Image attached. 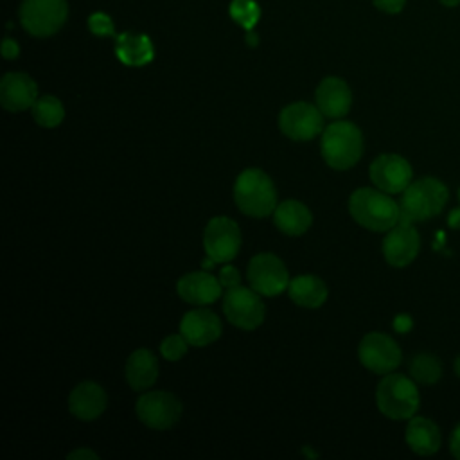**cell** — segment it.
I'll return each mask as SVG.
<instances>
[{"label":"cell","mask_w":460,"mask_h":460,"mask_svg":"<svg viewBox=\"0 0 460 460\" xmlns=\"http://www.w3.org/2000/svg\"><path fill=\"white\" fill-rule=\"evenodd\" d=\"M221 320L208 309H194L183 314L180 332L192 347H207L221 336Z\"/></svg>","instance_id":"15"},{"label":"cell","mask_w":460,"mask_h":460,"mask_svg":"<svg viewBox=\"0 0 460 460\" xmlns=\"http://www.w3.org/2000/svg\"><path fill=\"white\" fill-rule=\"evenodd\" d=\"M115 54L128 66H142L153 59L155 49L146 34L122 32L115 40Z\"/></svg>","instance_id":"23"},{"label":"cell","mask_w":460,"mask_h":460,"mask_svg":"<svg viewBox=\"0 0 460 460\" xmlns=\"http://www.w3.org/2000/svg\"><path fill=\"white\" fill-rule=\"evenodd\" d=\"M447 223H449V226H453V228H460V208L451 210Z\"/></svg>","instance_id":"36"},{"label":"cell","mask_w":460,"mask_h":460,"mask_svg":"<svg viewBox=\"0 0 460 460\" xmlns=\"http://www.w3.org/2000/svg\"><path fill=\"white\" fill-rule=\"evenodd\" d=\"M203 248L214 262H230L241 248L239 225L226 216L212 217L203 232Z\"/></svg>","instance_id":"8"},{"label":"cell","mask_w":460,"mask_h":460,"mask_svg":"<svg viewBox=\"0 0 460 460\" xmlns=\"http://www.w3.org/2000/svg\"><path fill=\"white\" fill-rule=\"evenodd\" d=\"M66 0H23L20 5V22L27 32L47 38L58 32L66 22Z\"/></svg>","instance_id":"6"},{"label":"cell","mask_w":460,"mask_h":460,"mask_svg":"<svg viewBox=\"0 0 460 460\" xmlns=\"http://www.w3.org/2000/svg\"><path fill=\"white\" fill-rule=\"evenodd\" d=\"M246 41H248V45H252V47H253V45H257V43H259V38H257L252 31H248V34H246Z\"/></svg>","instance_id":"38"},{"label":"cell","mask_w":460,"mask_h":460,"mask_svg":"<svg viewBox=\"0 0 460 460\" xmlns=\"http://www.w3.org/2000/svg\"><path fill=\"white\" fill-rule=\"evenodd\" d=\"M449 198L447 187L437 178H420L411 181L401 196V221L415 223L429 219L446 207Z\"/></svg>","instance_id":"4"},{"label":"cell","mask_w":460,"mask_h":460,"mask_svg":"<svg viewBox=\"0 0 460 460\" xmlns=\"http://www.w3.org/2000/svg\"><path fill=\"white\" fill-rule=\"evenodd\" d=\"M158 370L160 368H158L156 356L147 349H138L133 354H129L124 374H126L128 385L133 390L142 392L155 385V381L158 379Z\"/></svg>","instance_id":"20"},{"label":"cell","mask_w":460,"mask_h":460,"mask_svg":"<svg viewBox=\"0 0 460 460\" xmlns=\"http://www.w3.org/2000/svg\"><path fill=\"white\" fill-rule=\"evenodd\" d=\"M88 29L95 34V36H113L115 34V27L113 22L108 14L104 13H93L88 18Z\"/></svg>","instance_id":"29"},{"label":"cell","mask_w":460,"mask_h":460,"mask_svg":"<svg viewBox=\"0 0 460 460\" xmlns=\"http://www.w3.org/2000/svg\"><path fill=\"white\" fill-rule=\"evenodd\" d=\"M458 199H460V189H458Z\"/></svg>","instance_id":"40"},{"label":"cell","mask_w":460,"mask_h":460,"mask_svg":"<svg viewBox=\"0 0 460 460\" xmlns=\"http://www.w3.org/2000/svg\"><path fill=\"white\" fill-rule=\"evenodd\" d=\"M38 99L34 79L23 72H9L0 81V102L9 111H23L32 108Z\"/></svg>","instance_id":"16"},{"label":"cell","mask_w":460,"mask_h":460,"mask_svg":"<svg viewBox=\"0 0 460 460\" xmlns=\"http://www.w3.org/2000/svg\"><path fill=\"white\" fill-rule=\"evenodd\" d=\"M246 277L250 288L264 296H277L289 286L288 268L273 253H257L252 257L248 262Z\"/></svg>","instance_id":"9"},{"label":"cell","mask_w":460,"mask_h":460,"mask_svg":"<svg viewBox=\"0 0 460 460\" xmlns=\"http://www.w3.org/2000/svg\"><path fill=\"white\" fill-rule=\"evenodd\" d=\"M228 13L232 20L246 31H252L261 18V7L253 0H232Z\"/></svg>","instance_id":"27"},{"label":"cell","mask_w":460,"mask_h":460,"mask_svg":"<svg viewBox=\"0 0 460 460\" xmlns=\"http://www.w3.org/2000/svg\"><path fill=\"white\" fill-rule=\"evenodd\" d=\"M370 180L372 183L388 192V194H399L411 183V165L406 158L401 155L386 153L379 155L370 164Z\"/></svg>","instance_id":"13"},{"label":"cell","mask_w":460,"mask_h":460,"mask_svg":"<svg viewBox=\"0 0 460 460\" xmlns=\"http://www.w3.org/2000/svg\"><path fill=\"white\" fill-rule=\"evenodd\" d=\"M314 101L323 117L341 119L349 113L352 93L349 84L340 77H325L314 92Z\"/></svg>","instance_id":"18"},{"label":"cell","mask_w":460,"mask_h":460,"mask_svg":"<svg viewBox=\"0 0 460 460\" xmlns=\"http://www.w3.org/2000/svg\"><path fill=\"white\" fill-rule=\"evenodd\" d=\"M187 345H189V341L183 338L181 332L180 334H171L162 341L160 352L167 361H178L187 352Z\"/></svg>","instance_id":"28"},{"label":"cell","mask_w":460,"mask_h":460,"mask_svg":"<svg viewBox=\"0 0 460 460\" xmlns=\"http://www.w3.org/2000/svg\"><path fill=\"white\" fill-rule=\"evenodd\" d=\"M408 368H410L411 379L417 383H422V385H433L442 376V365H440L438 358L433 354H428V352H420V354L413 356Z\"/></svg>","instance_id":"26"},{"label":"cell","mask_w":460,"mask_h":460,"mask_svg":"<svg viewBox=\"0 0 460 460\" xmlns=\"http://www.w3.org/2000/svg\"><path fill=\"white\" fill-rule=\"evenodd\" d=\"M176 291L187 304L208 305L221 296L223 286L219 279L207 271H190L178 280Z\"/></svg>","instance_id":"17"},{"label":"cell","mask_w":460,"mask_h":460,"mask_svg":"<svg viewBox=\"0 0 460 460\" xmlns=\"http://www.w3.org/2000/svg\"><path fill=\"white\" fill-rule=\"evenodd\" d=\"M32 119L41 128H56L65 119V108L61 101L54 95H41L36 99V102L31 108Z\"/></svg>","instance_id":"25"},{"label":"cell","mask_w":460,"mask_h":460,"mask_svg":"<svg viewBox=\"0 0 460 460\" xmlns=\"http://www.w3.org/2000/svg\"><path fill=\"white\" fill-rule=\"evenodd\" d=\"M288 295L296 305L316 309L327 300L329 291L322 279L314 275H298L289 280Z\"/></svg>","instance_id":"24"},{"label":"cell","mask_w":460,"mask_h":460,"mask_svg":"<svg viewBox=\"0 0 460 460\" xmlns=\"http://www.w3.org/2000/svg\"><path fill=\"white\" fill-rule=\"evenodd\" d=\"M234 199L239 210L250 217H266L277 208V190L262 169H244L234 185Z\"/></svg>","instance_id":"3"},{"label":"cell","mask_w":460,"mask_h":460,"mask_svg":"<svg viewBox=\"0 0 460 460\" xmlns=\"http://www.w3.org/2000/svg\"><path fill=\"white\" fill-rule=\"evenodd\" d=\"M68 458L72 460V458H97V455L93 453V451H90V449H84V447H81V449H75V451H72V453H68Z\"/></svg>","instance_id":"35"},{"label":"cell","mask_w":460,"mask_h":460,"mask_svg":"<svg viewBox=\"0 0 460 460\" xmlns=\"http://www.w3.org/2000/svg\"><path fill=\"white\" fill-rule=\"evenodd\" d=\"M394 325H395V329H397L399 332H406V331L411 327V320H410L408 314H399V316L395 318Z\"/></svg>","instance_id":"34"},{"label":"cell","mask_w":460,"mask_h":460,"mask_svg":"<svg viewBox=\"0 0 460 460\" xmlns=\"http://www.w3.org/2000/svg\"><path fill=\"white\" fill-rule=\"evenodd\" d=\"M137 417L153 429H169L181 417V402L171 392H146L137 401Z\"/></svg>","instance_id":"10"},{"label":"cell","mask_w":460,"mask_h":460,"mask_svg":"<svg viewBox=\"0 0 460 460\" xmlns=\"http://www.w3.org/2000/svg\"><path fill=\"white\" fill-rule=\"evenodd\" d=\"M358 358L365 368L374 374L394 372L402 359V352L394 338L383 332H368L358 347Z\"/></svg>","instance_id":"11"},{"label":"cell","mask_w":460,"mask_h":460,"mask_svg":"<svg viewBox=\"0 0 460 460\" xmlns=\"http://www.w3.org/2000/svg\"><path fill=\"white\" fill-rule=\"evenodd\" d=\"M420 248V237L413 223L399 221L383 239V255L390 266L402 268L415 261Z\"/></svg>","instance_id":"14"},{"label":"cell","mask_w":460,"mask_h":460,"mask_svg":"<svg viewBox=\"0 0 460 460\" xmlns=\"http://www.w3.org/2000/svg\"><path fill=\"white\" fill-rule=\"evenodd\" d=\"M108 404L104 388L93 381L79 383L68 395V410L79 420H95Z\"/></svg>","instance_id":"19"},{"label":"cell","mask_w":460,"mask_h":460,"mask_svg":"<svg viewBox=\"0 0 460 460\" xmlns=\"http://www.w3.org/2000/svg\"><path fill=\"white\" fill-rule=\"evenodd\" d=\"M379 411L392 420H410L419 410V390L415 381L404 374H386L376 390Z\"/></svg>","instance_id":"5"},{"label":"cell","mask_w":460,"mask_h":460,"mask_svg":"<svg viewBox=\"0 0 460 460\" xmlns=\"http://www.w3.org/2000/svg\"><path fill=\"white\" fill-rule=\"evenodd\" d=\"M449 451L453 456H456L460 460V424L453 429L451 438H449Z\"/></svg>","instance_id":"33"},{"label":"cell","mask_w":460,"mask_h":460,"mask_svg":"<svg viewBox=\"0 0 460 460\" xmlns=\"http://www.w3.org/2000/svg\"><path fill=\"white\" fill-rule=\"evenodd\" d=\"M444 7L447 9H453V7H458L460 5V0H438Z\"/></svg>","instance_id":"37"},{"label":"cell","mask_w":460,"mask_h":460,"mask_svg":"<svg viewBox=\"0 0 460 460\" xmlns=\"http://www.w3.org/2000/svg\"><path fill=\"white\" fill-rule=\"evenodd\" d=\"M455 372H456V376L460 377V356H458L456 361H455Z\"/></svg>","instance_id":"39"},{"label":"cell","mask_w":460,"mask_h":460,"mask_svg":"<svg viewBox=\"0 0 460 460\" xmlns=\"http://www.w3.org/2000/svg\"><path fill=\"white\" fill-rule=\"evenodd\" d=\"M322 156L325 164L336 171L350 169L363 155L361 129L349 120H336L323 129Z\"/></svg>","instance_id":"2"},{"label":"cell","mask_w":460,"mask_h":460,"mask_svg":"<svg viewBox=\"0 0 460 460\" xmlns=\"http://www.w3.org/2000/svg\"><path fill=\"white\" fill-rule=\"evenodd\" d=\"M279 128L288 138L305 142L323 131V113L316 104L304 101L293 102L280 111Z\"/></svg>","instance_id":"12"},{"label":"cell","mask_w":460,"mask_h":460,"mask_svg":"<svg viewBox=\"0 0 460 460\" xmlns=\"http://www.w3.org/2000/svg\"><path fill=\"white\" fill-rule=\"evenodd\" d=\"M404 438H406V444L410 446V449L422 456L433 455L440 447V429L428 417L413 415L406 426Z\"/></svg>","instance_id":"22"},{"label":"cell","mask_w":460,"mask_h":460,"mask_svg":"<svg viewBox=\"0 0 460 460\" xmlns=\"http://www.w3.org/2000/svg\"><path fill=\"white\" fill-rule=\"evenodd\" d=\"M18 52H20L18 43L14 40H11V38H5L4 43H2V56L5 59H13V58L18 56Z\"/></svg>","instance_id":"32"},{"label":"cell","mask_w":460,"mask_h":460,"mask_svg":"<svg viewBox=\"0 0 460 460\" xmlns=\"http://www.w3.org/2000/svg\"><path fill=\"white\" fill-rule=\"evenodd\" d=\"M223 311L226 320L243 331L257 329L266 314L259 293L253 288H244L241 284L225 291Z\"/></svg>","instance_id":"7"},{"label":"cell","mask_w":460,"mask_h":460,"mask_svg":"<svg viewBox=\"0 0 460 460\" xmlns=\"http://www.w3.org/2000/svg\"><path fill=\"white\" fill-rule=\"evenodd\" d=\"M374 5L383 11V13H388V14H397L402 11L406 0H372Z\"/></svg>","instance_id":"31"},{"label":"cell","mask_w":460,"mask_h":460,"mask_svg":"<svg viewBox=\"0 0 460 460\" xmlns=\"http://www.w3.org/2000/svg\"><path fill=\"white\" fill-rule=\"evenodd\" d=\"M217 279H219L221 286L226 288V289L241 284V275H239V271H237L234 266H225V268L221 270V273H219Z\"/></svg>","instance_id":"30"},{"label":"cell","mask_w":460,"mask_h":460,"mask_svg":"<svg viewBox=\"0 0 460 460\" xmlns=\"http://www.w3.org/2000/svg\"><path fill=\"white\" fill-rule=\"evenodd\" d=\"M275 226L286 235H302L313 223L311 210L298 199H286L273 210Z\"/></svg>","instance_id":"21"},{"label":"cell","mask_w":460,"mask_h":460,"mask_svg":"<svg viewBox=\"0 0 460 460\" xmlns=\"http://www.w3.org/2000/svg\"><path fill=\"white\" fill-rule=\"evenodd\" d=\"M352 219L367 230L388 232L401 221V207L381 189L361 187L349 198Z\"/></svg>","instance_id":"1"}]
</instances>
